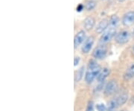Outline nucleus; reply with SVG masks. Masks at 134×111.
I'll list each match as a JSON object with an SVG mask.
<instances>
[{"mask_svg":"<svg viewBox=\"0 0 134 111\" xmlns=\"http://www.w3.org/2000/svg\"><path fill=\"white\" fill-rule=\"evenodd\" d=\"M83 10H84V5H83V4L81 3V4H78V5H77V12H81Z\"/></svg>","mask_w":134,"mask_h":111,"instance_id":"nucleus-19","label":"nucleus"},{"mask_svg":"<svg viewBox=\"0 0 134 111\" xmlns=\"http://www.w3.org/2000/svg\"><path fill=\"white\" fill-rule=\"evenodd\" d=\"M96 25V19L92 16H89L85 18L83 23V26L85 29V31H90L95 28Z\"/></svg>","mask_w":134,"mask_h":111,"instance_id":"nucleus-10","label":"nucleus"},{"mask_svg":"<svg viewBox=\"0 0 134 111\" xmlns=\"http://www.w3.org/2000/svg\"><path fill=\"white\" fill-rule=\"evenodd\" d=\"M96 109L98 111H106L107 110V107L104 104H98L96 105Z\"/></svg>","mask_w":134,"mask_h":111,"instance_id":"nucleus-18","label":"nucleus"},{"mask_svg":"<svg viewBox=\"0 0 134 111\" xmlns=\"http://www.w3.org/2000/svg\"><path fill=\"white\" fill-rule=\"evenodd\" d=\"M134 77V63H132L124 74V78L125 80H130Z\"/></svg>","mask_w":134,"mask_h":111,"instance_id":"nucleus-14","label":"nucleus"},{"mask_svg":"<svg viewBox=\"0 0 134 111\" xmlns=\"http://www.w3.org/2000/svg\"><path fill=\"white\" fill-rule=\"evenodd\" d=\"M133 52H134V46H133Z\"/></svg>","mask_w":134,"mask_h":111,"instance_id":"nucleus-24","label":"nucleus"},{"mask_svg":"<svg viewBox=\"0 0 134 111\" xmlns=\"http://www.w3.org/2000/svg\"><path fill=\"white\" fill-rule=\"evenodd\" d=\"M81 61V58L80 57H75V66H76L78 65V63Z\"/></svg>","mask_w":134,"mask_h":111,"instance_id":"nucleus-21","label":"nucleus"},{"mask_svg":"<svg viewBox=\"0 0 134 111\" xmlns=\"http://www.w3.org/2000/svg\"><path fill=\"white\" fill-rule=\"evenodd\" d=\"M83 75H84V66H82L77 71L76 74H75V82L80 81L83 76Z\"/></svg>","mask_w":134,"mask_h":111,"instance_id":"nucleus-17","label":"nucleus"},{"mask_svg":"<svg viewBox=\"0 0 134 111\" xmlns=\"http://www.w3.org/2000/svg\"><path fill=\"white\" fill-rule=\"evenodd\" d=\"M86 31L84 30H80L79 31L77 32V34L75 36L74 38V46H75V48H77L79 47L80 46L83 45L84 43V41L86 40Z\"/></svg>","mask_w":134,"mask_h":111,"instance_id":"nucleus-5","label":"nucleus"},{"mask_svg":"<svg viewBox=\"0 0 134 111\" xmlns=\"http://www.w3.org/2000/svg\"><path fill=\"white\" fill-rule=\"evenodd\" d=\"M120 19L119 16L116 14H113L109 19V27L113 28V29H117L118 25L119 23Z\"/></svg>","mask_w":134,"mask_h":111,"instance_id":"nucleus-13","label":"nucleus"},{"mask_svg":"<svg viewBox=\"0 0 134 111\" xmlns=\"http://www.w3.org/2000/svg\"><path fill=\"white\" fill-rule=\"evenodd\" d=\"M118 87H119L118 84H117V82L115 81H113V80L110 81V82L106 85L104 93L105 96H111V95L114 94L117 91Z\"/></svg>","mask_w":134,"mask_h":111,"instance_id":"nucleus-9","label":"nucleus"},{"mask_svg":"<svg viewBox=\"0 0 134 111\" xmlns=\"http://www.w3.org/2000/svg\"><path fill=\"white\" fill-rule=\"evenodd\" d=\"M119 2H125L126 0H117Z\"/></svg>","mask_w":134,"mask_h":111,"instance_id":"nucleus-22","label":"nucleus"},{"mask_svg":"<svg viewBox=\"0 0 134 111\" xmlns=\"http://www.w3.org/2000/svg\"><path fill=\"white\" fill-rule=\"evenodd\" d=\"M107 55V48L104 45H99L92 52V57L96 60H103Z\"/></svg>","mask_w":134,"mask_h":111,"instance_id":"nucleus-4","label":"nucleus"},{"mask_svg":"<svg viewBox=\"0 0 134 111\" xmlns=\"http://www.w3.org/2000/svg\"><path fill=\"white\" fill-rule=\"evenodd\" d=\"M119 104L116 101V98H113L108 103V106H107V111H115L116 109L119 107Z\"/></svg>","mask_w":134,"mask_h":111,"instance_id":"nucleus-16","label":"nucleus"},{"mask_svg":"<svg viewBox=\"0 0 134 111\" xmlns=\"http://www.w3.org/2000/svg\"><path fill=\"white\" fill-rule=\"evenodd\" d=\"M115 98H116V101L119 104V106H122L123 104H125V103L127 102V99H128V93L126 91L122 92L119 96H118Z\"/></svg>","mask_w":134,"mask_h":111,"instance_id":"nucleus-12","label":"nucleus"},{"mask_svg":"<svg viewBox=\"0 0 134 111\" xmlns=\"http://www.w3.org/2000/svg\"><path fill=\"white\" fill-rule=\"evenodd\" d=\"M121 23L125 27H129L134 24V11L130 10L123 15Z\"/></svg>","mask_w":134,"mask_h":111,"instance_id":"nucleus-7","label":"nucleus"},{"mask_svg":"<svg viewBox=\"0 0 134 111\" xmlns=\"http://www.w3.org/2000/svg\"><path fill=\"white\" fill-rule=\"evenodd\" d=\"M95 42V38L92 36H90L86 39L84 43H83L81 46V52L84 54L90 53L91 51L92 48L94 45Z\"/></svg>","mask_w":134,"mask_h":111,"instance_id":"nucleus-6","label":"nucleus"},{"mask_svg":"<svg viewBox=\"0 0 134 111\" xmlns=\"http://www.w3.org/2000/svg\"><path fill=\"white\" fill-rule=\"evenodd\" d=\"M101 69L96 60H90L88 63L87 70L85 74V81L87 84H92L97 78Z\"/></svg>","mask_w":134,"mask_h":111,"instance_id":"nucleus-1","label":"nucleus"},{"mask_svg":"<svg viewBox=\"0 0 134 111\" xmlns=\"http://www.w3.org/2000/svg\"><path fill=\"white\" fill-rule=\"evenodd\" d=\"M130 39V32L128 30H121L115 34L114 40L119 45H125L129 42Z\"/></svg>","mask_w":134,"mask_h":111,"instance_id":"nucleus-3","label":"nucleus"},{"mask_svg":"<svg viewBox=\"0 0 134 111\" xmlns=\"http://www.w3.org/2000/svg\"><path fill=\"white\" fill-rule=\"evenodd\" d=\"M133 36H134V29H133Z\"/></svg>","mask_w":134,"mask_h":111,"instance_id":"nucleus-23","label":"nucleus"},{"mask_svg":"<svg viewBox=\"0 0 134 111\" xmlns=\"http://www.w3.org/2000/svg\"><path fill=\"white\" fill-rule=\"evenodd\" d=\"M116 33V29L108 27V29L106 30L103 34L100 35L99 39V43L100 45H104L108 43L112 40V39L115 37Z\"/></svg>","mask_w":134,"mask_h":111,"instance_id":"nucleus-2","label":"nucleus"},{"mask_svg":"<svg viewBox=\"0 0 134 111\" xmlns=\"http://www.w3.org/2000/svg\"><path fill=\"white\" fill-rule=\"evenodd\" d=\"M110 69L109 68H103L101 70H100V72L98 74V77H97V81H98L99 83L101 82H104V81H105V79L107 77H108V75H110Z\"/></svg>","mask_w":134,"mask_h":111,"instance_id":"nucleus-11","label":"nucleus"},{"mask_svg":"<svg viewBox=\"0 0 134 111\" xmlns=\"http://www.w3.org/2000/svg\"><path fill=\"white\" fill-rule=\"evenodd\" d=\"M97 3L95 0H88L84 4V9L86 11H92L96 8Z\"/></svg>","mask_w":134,"mask_h":111,"instance_id":"nucleus-15","label":"nucleus"},{"mask_svg":"<svg viewBox=\"0 0 134 111\" xmlns=\"http://www.w3.org/2000/svg\"><path fill=\"white\" fill-rule=\"evenodd\" d=\"M93 102H90L88 105H87V107H86V111H93Z\"/></svg>","mask_w":134,"mask_h":111,"instance_id":"nucleus-20","label":"nucleus"},{"mask_svg":"<svg viewBox=\"0 0 134 111\" xmlns=\"http://www.w3.org/2000/svg\"><path fill=\"white\" fill-rule=\"evenodd\" d=\"M109 27V19L107 18L101 19L96 26V33L97 34H102Z\"/></svg>","mask_w":134,"mask_h":111,"instance_id":"nucleus-8","label":"nucleus"}]
</instances>
